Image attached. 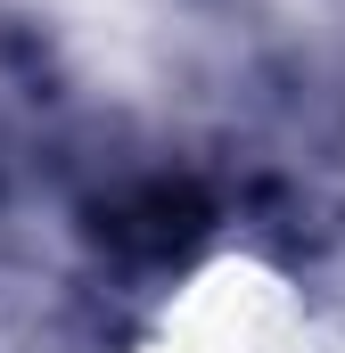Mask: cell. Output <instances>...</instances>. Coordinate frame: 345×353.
<instances>
[{
	"instance_id": "1",
	"label": "cell",
	"mask_w": 345,
	"mask_h": 353,
	"mask_svg": "<svg viewBox=\"0 0 345 353\" xmlns=\"http://www.w3.org/2000/svg\"><path fill=\"white\" fill-rule=\"evenodd\" d=\"M197 239H206V197L172 173H148V181H132V189H115L99 205V247H115L132 263H172Z\"/></svg>"
}]
</instances>
